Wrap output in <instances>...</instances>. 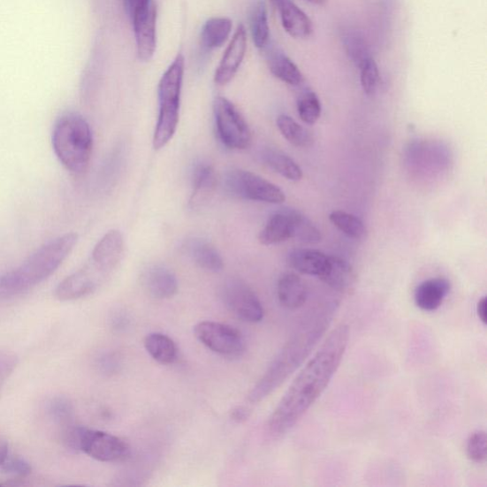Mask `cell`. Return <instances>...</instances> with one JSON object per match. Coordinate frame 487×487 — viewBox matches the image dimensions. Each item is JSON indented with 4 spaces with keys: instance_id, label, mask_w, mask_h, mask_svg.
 <instances>
[{
    "instance_id": "30bf717a",
    "label": "cell",
    "mask_w": 487,
    "mask_h": 487,
    "mask_svg": "<svg viewBox=\"0 0 487 487\" xmlns=\"http://www.w3.org/2000/svg\"><path fill=\"white\" fill-rule=\"evenodd\" d=\"M222 301L233 316L251 323L263 320L265 311L258 296L240 278H230L221 286Z\"/></svg>"
},
{
    "instance_id": "e575fe53",
    "label": "cell",
    "mask_w": 487,
    "mask_h": 487,
    "mask_svg": "<svg viewBox=\"0 0 487 487\" xmlns=\"http://www.w3.org/2000/svg\"><path fill=\"white\" fill-rule=\"evenodd\" d=\"M360 70L361 88L367 95H373L377 92L379 83V69L376 60L370 57Z\"/></svg>"
},
{
    "instance_id": "277c9868",
    "label": "cell",
    "mask_w": 487,
    "mask_h": 487,
    "mask_svg": "<svg viewBox=\"0 0 487 487\" xmlns=\"http://www.w3.org/2000/svg\"><path fill=\"white\" fill-rule=\"evenodd\" d=\"M123 254L122 233L108 232L95 246L88 262L57 285V297L61 301H73L93 294L117 270Z\"/></svg>"
},
{
    "instance_id": "5bb4252c",
    "label": "cell",
    "mask_w": 487,
    "mask_h": 487,
    "mask_svg": "<svg viewBox=\"0 0 487 487\" xmlns=\"http://www.w3.org/2000/svg\"><path fill=\"white\" fill-rule=\"evenodd\" d=\"M141 281L145 291L156 299H170L179 292L176 274L165 266L148 267L142 273Z\"/></svg>"
},
{
    "instance_id": "ab89813d",
    "label": "cell",
    "mask_w": 487,
    "mask_h": 487,
    "mask_svg": "<svg viewBox=\"0 0 487 487\" xmlns=\"http://www.w3.org/2000/svg\"><path fill=\"white\" fill-rule=\"evenodd\" d=\"M8 457H9V445L5 440H4L3 438H0V468H2L4 465Z\"/></svg>"
},
{
    "instance_id": "d590c367",
    "label": "cell",
    "mask_w": 487,
    "mask_h": 487,
    "mask_svg": "<svg viewBox=\"0 0 487 487\" xmlns=\"http://www.w3.org/2000/svg\"><path fill=\"white\" fill-rule=\"evenodd\" d=\"M18 365V358L14 354L0 351V390L14 372Z\"/></svg>"
},
{
    "instance_id": "74e56055",
    "label": "cell",
    "mask_w": 487,
    "mask_h": 487,
    "mask_svg": "<svg viewBox=\"0 0 487 487\" xmlns=\"http://www.w3.org/2000/svg\"><path fill=\"white\" fill-rule=\"evenodd\" d=\"M152 2L153 0H124L125 8H126L130 17H132L135 11L148 6Z\"/></svg>"
},
{
    "instance_id": "2e32d148",
    "label": "cell",
    "mask_w": 487,
    "mask_h": 487,
    "mask_svg": "<svg viewBox=\"0 0 487 487\" xmlns=\"http://www.w3.org/2000/svg\"><path fill=\"white\" fill-rule=\"evenodd\" d=\"M294 209H284L277 211L268 220L258 240L262 245H277L292 240L293 235Z\"/></svg>"
},
{
    "instance_id": "6da1fadb",
    "label": "cell",
    "mask_w": 487,
    "mask_h": 487,
    "mask_svg": "<svg viewBox=\"0 0 487 487\" xmlns=\"http://www.w3.org/2000/svg\"><path fill=\"white\" fill-rule=\"evenodd\" d=\"M348 341L349 328L341 323L300 371L273 410L268 422V429L273 436L291 431L326 391L342 363Z\"/></svg>"
},
{
    "instance_id": "9a60e30c",
    "label": "cell",
    "mask_w": 487,
    "mask_h": 487,
    "mask_svg": "<svg viewBox=\"0 0 487 487\" xmlns=\"http://www.w3.org/2000/svg\"><path fill=\"white\" fill-rule=\"evenodd\" d=\"M278 8L283 27L296 40H306L312 34V22L293 0H270Z\"/></svg>"
},
{
    "instance_id": "ac0fdd59",
    "label": "cell",
    "mask_w": 487,
    "mask_h": 487,
    "mask_svg": "<svg viewBox=\"0 0 487 487\" xmlns=\"http://www.w3.org/2000/svg\"><path fill=\"white\" fill-rule=\"evenodd\" d=\"M267 64L274 77L291 86H299L304 81L301 71L282 49L270 43L264 49Z\"/></svg>"
},
{
    "instance_id": "4dcf8cb0",
    "label": "cell",
    "mask_w": 487,
    "mask_h": 487,
    "mask_svg": "<svg viewBox=\"0 0 487 487\" xmlns=\"http://www.w3.org/2000/svg\"><path fill=\"white\" fill-rule=\"evenodd\" d=\"M293 239L305 244H317L321 242L322 235L308 217L294 209Z\"/></svg>"
},
{
    "instance_id": "d6986e66",
    "label": "cell",
    "mask_w": 487,
    "mask_h": 487,
    "mask_svg": "<svg viewBox=\"0 0 487 487\" xmlns=\"http://www.w3.org/2000/svg\"><path fill=\"white\" fill-rule=\"evenodd\" d=\"M278 297L280 305L285 309H299L307 302V285L297 274L284 273L278 283Z\"/></svg>"
},
{
    "instance_id": "f35d334b",
    "label": "cell",
    "mask_w": 487,
    "mask_h": 487,
    "mask_svg": "<svg viewBox=\"0 0 487 487\" xmlns=\"http://www.w3.org/2000/svg\"><path fill=\"white\" fill-rule=\"evenodd\" d=\"M248 410L245 407H239L232 411V418L237 422H242L248 418Z\"/></svg>"
},
{
    "instance_id": "7402d4cb",
    "label": "cell",
    "mask_w": 487,
    "mask_h": 487,
    "mask_svg": "<svg viewBox=\"0 0 487 487\" xmlns=\"http://www.w3.org/2000/svg\"><path fill=\"white\" fill-rule=\"evenodd\" d=\"M217 184V179L214 167L207 164L197 165L193 172L191 207L194 209L206 203L214 194Z\"/></svg>"
},
{
    "instance_id": "1f68e13d",
    "label": "cell",
    "mask_w": 487,
    "mask_h": 487,
    "mask_svg": "<svg viewBox=\"0 0 487 487\" xmlns=\"http://www.w3.org/2000/svg\"><path fill=\"white\" fill-rule=\"evenodd\" d=\"M299 118L308 125H315L321 117L322 105L315 92L306 91L297 102Z\"/></svg>"
},
{
    "instance_id": "8d00e7d4",
    "label": "cell",
    "mask_w": 487,
    "mask_h": 487,
    "mask_svg": "<svg viewBox=\"0 0 487 487\" xmlns=\"http://www.w3.org/2000/svg\"><path fill=\"white\" fill-rule=\"evenodd\" d=\"M2 468L5 473L22 477L29 476L32 472V467L28 461L20 457H8Z\"/></svg>"
},
{
    "instance_id": "7c38bea8",
    "label": "cell",
    "mask_w": 487,
    "mask_h": 487,
    "mask_svg": "<svg viewBox=\"0 0 487 487\" xmlns=\"http://www.w3.org/2000/svg\"><path fill=\"white\" fill-rule=\"evenodd\" d=\"M130 18L133 25L137 56L142 61H149L156 48L157 9L154 0Z\"/></svg>"
},
{
    "instance_id": "8992f818",
    "label": "cell",
    "mask_w": 487,
    "mask_h": 487,
    "mask_svg": "<svg viewBox=\"0 0 487 487\" xmlns=\"http://www.w3.org/2000/svg\"><path fill=\"white\" fill-rule=\"evenodd\" d=\"M185 58L179 54L158 84V119L154 133V148H164L177 133L179 122Z\"/></svg>"
},
{
    "instance_id": "83f0119b",
    "label": "cell",
    "mask_w": 487,
    "mask_h": 487,
    "mask_svg": "<svg viewBox=\"0 0 487 487\" xmlns=\"http://www.w3.org/2000/svg\"><path fill=\"white\" fill-rule=\"evenodd\" d=\"M330 220L334 226L355 240H364L367 229L363 221L353 214L344 210H334L330 215Z\"/></svg>"
},
{
    "instance_id": "f546056e",
    "label": "cell",
    "mask_w": 487,
    "mask_h": 487,
    "mask_svg": "<svg viewBox=\"0 0 487 487\" xmlns=\"http://www.w3.org/2000/svg\"><path fill=\"white\" fill-rule=\"evenodd\" d=\"M343 42L349 60L359 69L371 57L367 42L359 33L346 34Z\"/></svg>"
},
{
    "instance_id": "3957f363",
    "label": "cell",
    "mask_w": 487,
    "mask_h": 487,
    "mask_svg": "<svg viewBox=\"0 0 487 487\" xmlns=\"http://www.w3.org/2000/svg\"><path fill=\"white\" fill-rule=\"evenodd\" d=\"M79 241L77 233H66L53 240L30 255L19 267L0 276V299L27 293L64 264Z\"/></svg>"
},
{
    "instance_id": "7a4b0ae2",
    "label": "cell",
    "mask_w": 487,
    "mask_h": 487,
    "mask_svg": "<svg viewBox=\"0 0 487 487\" xmlns=\"http://www.w3.org/2000/svg\"><path fill=\"white\" fill-rule=\"evenodd\" d=\"M329 324L330 320L327 316H319L305 323L272 360L264 376L248 393V402L260 403L276 392L304 363L323 334L326 332Z\"/></svg>"
},
{
    "instance_id": "5b68a950",
    "label": "cell",
    "mask_w": 487,
    "mask_h": 487,
    "mask_svg": "<svg viewBox=\"0 0 487 487\" xmlns=\"http://www.w3.org/2000/svg\"><path fill=\"white\" fill-rule=\"evenodd\" d=\"M52 144L60 164L73 176H81L88 169L94 148L93 133L89 123L80 115L67 112L58 118Z\"/></svg>"
},
{
    "instance_id": "52a82bcc",
    "label": "cell",
    "mask_w": 487,
    "mask_h": 487,
    "mask_svg": "<svg viewBox=\"0 0 487 487\" xmlns=\"http://www.w3.org/2000/svg\"><path fill=\"white\" fill-rule=\"evenodd\" d=\"M66 443L103 463H118L130 455V446L119 437L99 430L72 428L65 435Z\"/></svg>"
},
{
    "instance_id": "44dd1931",
    "label": "cell",
    "mask_w": 487,
    "mask_h": 487,
    "mask_svg": "<svg viewBox=\"0 0 487 487\" xmlns=\"http://www.w3.org/2000/svg\"><path fill=\"white\" fill-rule=\"evenodd\" d=\"M329 256L311 248H295L288 255L292 269L306 276L320 278L326 269Z\"/></svg>"
},
{
    "instance_id": "484cf974",
    "label": "cell",
    "mask_w": 487,
    "mask_h": 487,
    "mask_svg": "<svg viewBox=\"0 0 487 487\" xmlns=\"http://www.w3.org/2000/svg\"><path fill=\"white\" fill-rule=\"evenodd\" d=\"M232 30V22L228 18H212L202 28V42L204 48L215 49L227 42Z\"/></svg>"
},
{
    "instance_id": "d6a6232c",
    "label": "cell",
    "mask_w": 487,
    "mask_h": 487,
    "mask_svg": "<svg viewBox=\"0 0 487 487\" xmlns=\"http://www.w3.org/2000/svg\"><path fill=\"white\" fill-rule=\"evenodd\" d=\"M46 410L49 417L59 424H67L72 422L73 417L72 406L65 397L49 399Z\"/></svg>"
},
{
    "instance_id": "b9f144b4",
    "label": "cell",
    "mask_w": 487,
    "mask_h": 487,
    "mask_svg": "<svg viewBox=\"0 0 487 487\" xmlns=\"http://www.w3.org/2000/svg\"><path fill=\"white\" fill-rule=\"evenodd\" d=\"M308 2L318 6H323V5H326V4L328 3V0H308Z\"/></svg>"
},
{
    "instance_id": "f1b7e54d",
    "label": "cell",
    "mask_w": 487,
    "mask_h": 487,
    "mask_svg": "<svg viewBox=\"0 0 487 487\" xmlns=\"http://www.w3.org/2000/svg\"><path fill=\"white\" fill-rule=\"evenodd\" d=\"M251 29L255 45L265 49L270 43L268 11L264 2H259L252 12Z\"/></svg>"
},
{
    "instance_id": "4316f807",
    "label": "cell",
    "mask_w": 487,
    "mask_h": 487,
    "mask_svg": "<svg viewBox=\"0 0 487 487\" xmlns=\"http://www.w3.org/2000/svg\"><path fill=\"white\" fill-rule=\"evenodd\" d=\"M277 124L281 134L293 146L308 148L314 142L310 132L291 117L280 115L278 118Z\"/></svg>"
},
{
    "instance_id": "836d02e7",
    "label": "cell",
    "mask_w": 487,
    "mask_h": 487,
    "mask_svg": "<svg viewBox=\"0 0 487 487\" xmlns=\"http://www.w3.org/2000/svg\"><path fill=\"white\" fill-rule=\"evenodd\" d=\"M469 460L476 464H483L487 459V436L484 430L474 431L467 443Z\"/></svg>"
},
{
    "instance_id": "60d3db41",
    "label": "cell",
    "mask_w": 487,
    "mask_h": 487,
    "mask_svg": "<svg viewBox=\"0 0 487 487\" xmlns=\"http://www.w3.org/2000/svg\"><path fill=\"white\" fill-rule=\"evenodd\" d=\"M486 297H483L477 306L478 316L484 324L486 323Z\"/></svg>"
},
{
    "instance_id": "9c48e42d",
    "label": "cell",
    "mask_w": 487,
    "mask_h": 487,
    "mask_svg": "<svg viewBox=\"0 0 487 487\" xmlns=\"http://www.w3.org/2000/svg\"><path fill=\"white\" fill-rule=\"evenodd\" d=\"M217 134L224 146L231 149H246L253 136L247 121L229 99L218 96L214 104Z\"/></svg>"
},
{
    "instance_id": "603a6c76",
    "label": "cell",
    "mask_w": 487,
    "mask_h": 487,
    "mask_svg": "<svg viewBox=\"0 0 487 487\" xmlns=\"http://www.w3.org/2000/svg\"><path fill=\"white\" fill-rule=\"evenodd\" d=\"M144 346L148 355L161 365H172L178 360V346L166 334L159 332L148 334Z\"/></svg>"
},
{
    "instance_id": "cb8c5ba5",
    "label": "cell",
    "mask_w": 487,
    "mask_h": 487,
    "mask_svg": "<svg viewBox=\"0 0 487 487\" xmlns=\"http://www.w3.org/2000/svg\"><path fill=\"white\" fill-rule=\"evenodd\" d=\"M260 157L264 164L285 179L299 181L303 178V171L296 162L280 149L267 148L261 152Z\"/></svg>"
},
{
    "instance_id": "ba28073f",
    "label": "cell",
    "mask_w": 487,
    "mask_h": 487,
    "mask_svg": "<svg viewBox=\"0 0 487 487\" xmlns=\"http://www.w3.org/2000/svg\"><path fill=\"white\" fill-rule=\"evenodd\" d=\"M224 186L232 196L252 202L281 204L285 200V195L278 186L252 171H229L224 178Z\"/></svg>"
},
{
    "instance_id": "ffe728a7",
    "label": "cell",
    "mask_w": 487,
    "mask_h": 487,
    "mask_svg": "<svg viewBox=\"0 0 487 487\" xmlns=\"http://www.w3.org/2000/svg\"><path fill=\"white\" fill-rule=\"evenodd\" d=\"M319 278L334 291L346 293L354 285L356 274L353 266L346 260L329 256L326 269Z\"/></svg>"
},
{
    "instance_id": "8fae6325",
    "label": "cell",
    "mask_w": 487,
    "mask_h": 487,
    "mask_svg": "<svg viewBox=\"0 0 487 487\" xmlns=\"http://www.w3.org/2000/svg\"><path fill=\"white\" fill-rule=\"evenodd\" d=\"M196 339L209 351L224 357H239L246 349V342L240 331L228 324L204 321L194 330Z\"/></svg>"
},
{
    "instance_id": "e0dca14e",
    "label": "cell",
    "mask_w": 487,
    "mask_h": 487,
    "mask_svg": "<svg viewBox=\"0 0 487 487\" xmlns=\"http://www.w3.org/2000/svg\"><path fill=\"white\" fill-rule=\"evenodd\" d=\"M451 290V282L445 278L428 279L417 286L415 293V304L423 311H435L443 305Z\"/></svg>"
},
{
    "instance_id": "d4e9b609",
    "label": "cell",
    "mask_w": 487,
    "mask_h": 487,
    "mask_svg": "<svg viewBox=\"0 0 487 487\" xmlns=\"http://www.w3.org/2000/svg\"><path fill=\"white\" fill-rule=\"evenodd\" d=\"M186 249L199 268L215 273L224 269L223 258L214 245L205 240H195L188 245Z\"/></svg>"
},
{
    "instance_id": "4fadbf2b",
    "label": "cell",
    "mask_w": 487,
    "mask_h": 487,
    "mask_svg": "<svg viewBox=\"0 0 487 487\" xmlns=\"http://www.w3.org/2000/svg\"><path fill=\"white\" fill-rule=\"evenodd\" d=\"M247 31L240 25L224 52L215 74V82L219 86L229 84L239 72L247 51Z\"/></svg>"
}]
</instances>
